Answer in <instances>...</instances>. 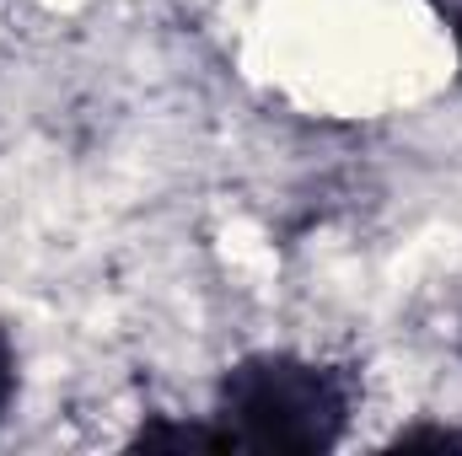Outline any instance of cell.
<instances>
[{
  "mask_svg": "<svg viewBox=\"0 0 462 456\" xmlns=\"http://www.w3.org/2000/svg\"><path fill=\"white\" fill-rule=\"evenodd\" d=\"M355 414L360 370L301 349H247L210 392V424L226 451L328 456L349 441Z\"/></svg>",
  "mask_w": 462,
  "mask_h": 456,
  "instance_id": "cell-1",
  "label": "cell"
},
{
  "mask_svg": "<svg viewBox=\"0 0 462 456\" xmlns=\"http://www.w3.org/2000/svg\"><path fill=\"white\" fill-rule=\"evenodd\" d=\"M124 446H129V451H205V456H226L221 435H216V424H210V414H199V419L145 414Z\"/></svg>",
  "mask_w": 462,
  "mask_h": 456,
  "instance_id": "cell-2",
  "label": "cell"
},
{
  "mask_svg": "<svg viewBox=\"0 0 462 456\" xmlns=\"http://www.w3.org/2000/svg\"><path fill=\"white\" fill-rule=\"evenodd\" d=\"M382 451H462V430L457 424H430V419H420V424L393 430Z\"/></svg>",
  "mask_w": 462,
  "mask_h": 456,
  "instance_id": "cell-3",
  "label": "cell"
},
{
  "mask_svg": "<svg viewBox=\"0 0 462 456\" xmlns=\"http://www.w3.org/2000/svg\"><path fill=\"white\" fill-rule=\"evenodd\" d=\"M16 397H22V349L11 339V328L0 323V424L11 419Z\"/></svg>",
  "mask_w": 462,
  "mask_h": 456,
  "instance_id": "cell-4",
  "label": "cell"
},
{
  "mask_svg": "<svg viewBox=\"0 0 462 456\" xmlns=\"http://www.w3.org/2000/svg\"><path fill=\"white\" fill-rule=\"evenodd\" d=\"M441 16H447L452 49H457V81H462V0H447V5H441Z\"/></svg>",
  "mask_w": 462,
  "mask_h": 456,
  "instance_id": "cell-5",
  "label": "cell"
},
{
  "mask_svg": "<svg viewBox=\"0 0 462 456\" xmlns=\"http://www.w3.org/2000/svg\"><path fill=\"white\" fill-rule=\"evenodd\" d=\"M457 349H462V339H457Z\"/></svg>",
  "mask_w": 462,
  "mask_h": 456,
  "instance_id": "cell-6",
  "label": "cell"
}]
</instances>
